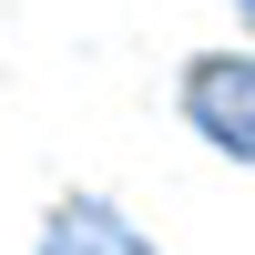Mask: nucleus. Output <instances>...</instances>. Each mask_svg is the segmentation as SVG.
<instances>
[{"instance_id": "nucleus-1", "label": "nucleus", "mask_w": 255, "mask_h": 255, "mask_svg": "<svg viewBox=\"0 0 255 255\" xmlns=\"http://www.w3.org/2000/svg\"><path fill=\"white\" fill-rule=\"evenodd\" d=\"M184 123L225 163H255V51H204L184 72Z\"/></svg>"}, {"instance_id": "nucleus-2", "label": "nucleus", "mask_w": 255, "mask_h": 255, "mask_svg": "<svg viewBox=\"0 0 255 255\" xmlns=\"http://www.w3.org/2000/svg\"><path fill=\"white\" fill-rule=\"evenodd\" d=\"M41 255H153V235H143V225H123L102 194H72L51 225H41Z\"/></svg>"}, {"instance_id": "nucleus-3", "label": "nucleus", "mask_w": 255, "mask_h": 255, "mask_svg": "<svg viewBox=\"0 0 255 255\" xmlns=\"http://www.w3.org/2000/svg\"><path fill=\"white\" fill-rule=\"evenodd\" d=\"M235 10H245V20H255V0H235Z\"/></svg>"}]
</instances>
